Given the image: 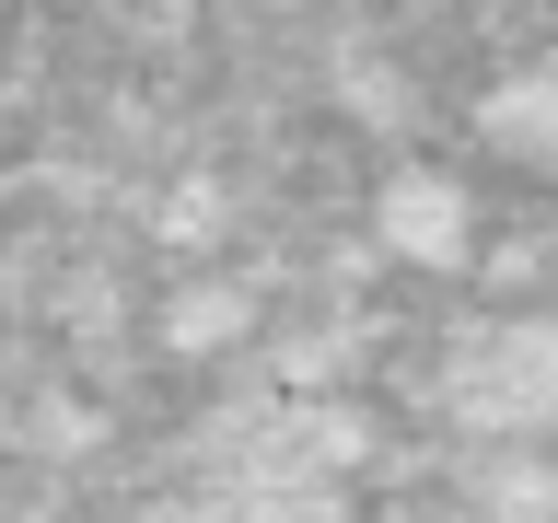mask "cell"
<instances>
[{
    "mask_svg": "<svg viewBox=\"0 0 558 523\" xmlns=\"http://www.w3.org/2000/svg\"><path fill=\"white\" fill-rule=\"evenodd\" d=\"M373 244L396 256V268L442 279V268H465V256H477V198H465L453 174L408 163V174H384V186H373Z\"/></svg>",
    "mask_w": 558,
    "mask_h": 523,
    "instance_id": "obj_2",
    "label": "cell"
},
{
    "mask_svg": "<svg viewBox=\"0 0 558 523\" xmlns=\"http://www.w3.org/2000/svg\"><path fill=\"white\" fill-rule=\"evenodd\" d=\"M163 233L174 244H209V233H221V198H209V186H174V198H163Z\"/></svg>",
    "mask_w": 558,
    "mask_h": 523,
    "instance_id": "obj_5",
    "label": "cell"
},
{
    "mask_svg": "<svg viewBox=\"0 0 558 523\" xmlns=\"http://www.w3.org/2000/svg\"><path fill=\"white\" fill-rule=\"evenodd\" d=\"M477 139L500 151V163H558V47L523 59V70H500V82L477 94Z\"/></svg>",
    "mask_w": 558,
    "mask_h": 523,
    "instance_id": "obj_3",
    "label": "cell"
},
{
    "mask_svg": "<svg viewBox=\"0 0 558 523\" xmlns=\"http://www.w3.org/2000/svg\"><path fill=\"white\" fill-rule=\"evenodd\" d=\"M442 408L488 442H535L558 430V314H500V326H465L442 373Z\"/></svg>",
    "mask_w": 558,
    "mask_h": 523,
    "instance_id": "obj_1",
    "label": "cell"
},
{
    "mask_svg": "<svg viewBox=\"0 0 558 523\" xmlns=\"http://www.w3.org/2000/svg\"><path fill=\"white\" fill-rule=\"evenodd\" d=\"M244 326H256V303H244L233 279H186L163 303V349H186V361H209V349H233Z\"/></svg>",
    "mask_w": 558,
    "mask_h": 523,
    "instance_id": "obj_4",
    "label": "cell"
}]
</instances>
